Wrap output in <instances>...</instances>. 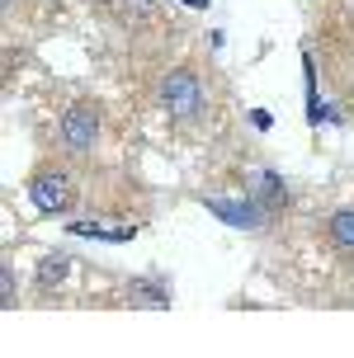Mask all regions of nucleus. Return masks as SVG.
Listing matches in <instances>:
<instances>
[{
	"mask_svg": "<svg viewBox=\"0 0 354 358\" xmlns=\"http://www.w3.org/2000/svg\"><path fill=\"white\" fill-rule=\"evenodd\" d=\"M104 137V104L100 99H90V94H76L67 108H62V118L53 127V142L62 156H95V146Z\"/></svg>",
	"mask_w": 354,
	"mask_h": 358,
	"instance_id": "nucleus-1",
	"label": "nucleus"
},
{
	"mask_svg": "<svg viewBox=\"0 0 354 358\" xmlns=\"http://www.w3.org/2000/svg\"><path fill=\"white\" fill-rule=\"evenodd\" d=\"M156 108L170 118V123H198L208 113V85L198 66H170V71L156 80Z\"/></svg>",
	"mask_w": 354,
	"mask_h": 358,
	"instance_id": "nucleus-2",
	"label": "nucleus"
},
{
	"mask_svg": "<svg viewBox=\"0 0 354 358\" xmlns=\"http://www.w3.org/2000/svg\"><path fill=\"white\" fill-rule=\"evenodd\" d=\"M24 194L38 208V217H67L76 208L81 189H76V175L62 161H38L29 170V179H24Z\"/></svg>",
	"mask_w": 354,
	"mask_h": 358,
	"instance_id": "nucleus-3",
	"label": "nucleus"
},
{
	"mask_svg": "<svg viewBox=\"0 0 354 358\" xmlns=\"http://www.w3.org/2000/svg\"><path fill=\"white\" fill-rule=\"evenodd\" d=\"M203 208H208L217 222H227V227H236V231H265L269 213L255 203V198H203Z\"/></svg>",
	"mask_w": 354,
	"mask_h": 358,
	"instance_id": "nucleus-4",
	"label": "nucleus"
},
{
	"mask_svg": "<svg viewBox=\"0 0 354 358\" xmlns=\"http://www.w3.org/2000/svg\"><path fill=\"white\" fill-rule=\"evenodd\" d=\"M250 198H255L269 217H279V213L293 208V189H288V179H283L279 170H255V175H250Z\"/></svg>",
	"mask_w": 354,
	"mask_h": 358,
	"instance_id": "nucleus-5",
	"label": "nucleus"
},
{
	"mask_svg": "<svg viewBox=\"0 0 354 358\" xmlns=\"http://www.w3.org/2000/svg\"><path fill=\"white\" fill-rule=\"evenodd\" d=\"M123 302L128 306H156V311H165V306L175 302V292H170V278H128V283H123Z\"/></svg>",
	"mask_w": 354,
	"mask_h": 358,
	"instance_id": "nucleus-6",
	"label": "nucleus"
},
{
	"mask_svg": "<svg viewBox=\"0 0 354 358\" xmlns=\"http://www.w3.org/2000/svg\"><path fill=\"white\" fill-rule=\"evenodd\" d=\"M67 273H71V255L67 250H43L38 264H34V287L38 292H57V287L67 283Z\"/></svg>",
	"mask_w": 354,
	"mask_h": 358,
	"instance_id": "nucleus-7",
	"label": "nucleus"
},
{
	"mask_svg": "<svg viewBox=\"0 0 354 358\" xmlns=\"http://www.w3.org/2000/svg\"><path fill=\"white\" fill-rule=\"evenodd\" d=\"M321 236H326V245H331L336 255L354 259V208H336V213L326 217Z\"/></svg>",
	"mask_w": 354,
	"mask_h": 358,
	"instance_id": "nucleus-8",
	"label": "nucleus"
},
{
	"mask_svg": "<svg viewBox=\"0 0 354 358\" xmlns=\"http://www.w3.org/2000/svg\"><path fill=\"white\" fill-rule=\"evenodd\" d=\"M71 236H95V241H114V245H123L132 241V227H100V222H67Z\"/></svg>",
	"mask_w": 354,
	"mask_h": 358,
	"instance_id": "nucleus-9",
	"label": "nucleus"
},
{
	"mask_svg": "<svg viewBox=\"0 0 354 358\" xmlns=\"http://www.w3.org/2000/svg\"><path fill=\"white\" fill-rule=\"evenodd\" d=\"M0 306H5V311L19 306V278H15V264H10V259H0Z\"/></svg>",
	"mask_w": 354,
	"mask_h": 358,
	"instance_id": "nucleus-10",
	"label": "nucleus"
},
{
	"mask_svg": "<svg viewBox=\"0 0 354 358\" xmlns=\"http://www.w3.org/2000/svg\"><path fill=\"white\" fill-rule=\"evenodd\" d=\"M250 123H255V127H260V132H269V123H274V118H269V113H265V108H255V113H250Z\"/></svg>",
	"mask_w": 354,
	"mask_h": 358,
	"instance_id": "nucleus-11",
	"label": "nucleus"
},
{
	"mask_svg": "<svg viewBox=\"0 0 354 358\" xmlns=\"http://www.w3.org/2000/svg\"><path fill=\"white\" fill-rule=\"evenodd\" d=\"M15 5H19V0H0V10H5V15H15Z\"/></svg>",
	"mask_w": 354,
	"mask_h": 358,
	"instance_id": "nucleus-12",
	"label": "nucleus"
},
{
	"mask_svg": "<svg viewBox=\"0 0 354 358\" xmlns=\"http://www.w3.org/2000/svg\"><path fill=\"white\" fill-rule=\"evenodd\" d=\"M184 5H194V10H208V0H184Z\"/></svg>",
	"mask_w": 354,
	"mask_h": 358,
	"instance_id": "nucleus-13",
	"label": "nucleus"
}]
</instances>
